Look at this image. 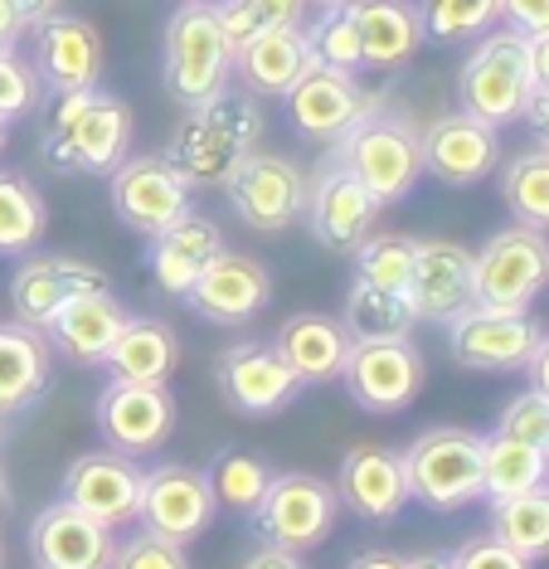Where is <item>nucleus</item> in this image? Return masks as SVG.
Here are the masks:
<instances>
[{
    "instance_id": "obj_1",
    "label": "nucleus",
    "mask_w": 549,
    "mask_h": 569,
    "mask_svg": "<svg viewBox=\"0 0 549 569\" xmlns=\"http://www.w3.org/2000/svg\"><path fill=\"white\" fill-rule=\"evenodd\" d=\"M263 108L243 88H224L200 108H186V118L166 141V161L186 176L190 190H224L229 176L243 166L248 151L263 141Z\"/></svg>"
},
{
    "instance_id": "obj_2",
    "label": "nucleus",
    "mask_w": 549,
    "mask_h": 569,
    "mask_svg": "<svg viewBox=\"0 0 549 569\" xmlns=\"http://www.w3.org/2000/svg\"><path fill=\"white\" fill-rule=\"evenodd\" d=\"M132 147V108L108 88L54 93L39 151L59 176H112Z\"/></svg>"
},
{
    "instance_id": "obj_3",
    "label": "nucleus",
    "mask_w": 549,
    "mask_h": 569,
    "mask_svg": "<svg viewBox=\"0 0 549 569\" xmlns=\"http://www.w3.org/2000/svg\"><path fill=\"white\" fill-rule=\"evenodd\" d=\"M331 161H341L379 204H399L423 180V127L379 98L350 132L331 141Z\"/></svg>"
},
{
    "instance_id": "obj_4",
    "label": "nucleus",
    "mask_w": 549,
    "mask_h": 569,
    "mask_svg": "<svg viewBox=\"0 0 549 569\" xmlns=\"http://www.w3.org/2000/svg\"><path fill=\"white\" fill-rule=\"evenodd\" d=\"M233 40L219 20L214 0H180V10L166 20L161 40V79L180 108H200L233 83Z\"/></svg>"
},
{
    "instance_id": "obj_5",
    "label": "nucleus",
    "mask_w": 549,
    "mask_h": 569,
    "mask_svg": "<svg viewBox=\"0 0 549 569\" xmlns=\"http://www.w3.org/2000/svg\"><path fill=\"white\" fill-rule=\"evenodd\" d=\"M535 98V73H530V40L516 30H487L472 40V54L462 59L457 73V102L462 112L491 122V127H511L526 122V108Z\"/></svg>"
},
{
    "instance_id": "obj_6",
    "label": "nucleus",
    "mask_w": 549,
    "mask_h": 569,
    "mask_svg": "<svg viewBox=\"0 0 549 569\" xmlns=\"http://www.w3.org/2000/svg\"><path fill=\"white\" fill-rule=\"evenodd\" d=\"M403 472H409V497L428 511H462L481 501V433L442 423V429L418 433L403 448Z\"/></svg>"
},
{
    "instance_id": "obj_7",
    "label": "nucleus",
    "mask_w": 549,
    "mask_h": 569,
    "mask_svg": "<svg viewBox=\"0 0 549 569\" xmlns=\"http://www.w3.org/2000/svg\"><path fill=\"white\" fill-rule=\"evenodd\" d=\"M336 487L317 472H272L263 501L253 507L248 526H253L258 546H282V550H317L336 530Z\"/></svg>"
},
{
    "instance_id": "obj_8",
    "label": "nucleus",
    "mask_w": 549,
    "mask_h": 569,
    "mask_svg": "<svg viewBox=\"0 0 549 569\" xmlns=\"http://www.w3.org/2000/svg\"><path fill=\"white\" fill-rule=\"evenodd\" d=\"M477 302L530 312L535 297L549 288V234L530 224H506L472 253Z\"/></svg>"
},
{
    "instance_id": "obj_9",
    "label": "nucleus",
    "mask_w": 549,
    "mask_h": 569,
    "mask_svg": "<svg viewBox=\"0 0 549 569\" xmlns=\"http://www.w3.org/2000/svg\"><path fill=\"white\" fill-rule=\"evenodd\" d=\"M307 190H311V176L292 157L258 147L229 176L224 196L243 229H253V234H282V229H292L307 214Z\"/></svg>"
},
{
    "instance_id": "obj_10",
    "label": "nucleus",
    "mask_w": 549,
    "mask_h": 569,
    "mask_svg": "<svg viewBox=\"0 0 549 569\" xmlns=\"http://www.w3.org/2000/svg\"><path fill=\"white\" fill-rule=\"evenodd\" d=\"M341 380L365 413H403L423 395L428 360L413 346V336H399V341H356L346 356Z\"/></svg>"
},
{
    "instance_id": "obj_11",
    "label": "nucleus",
    "mask_w": 549,
    "mask_h": 569,
    "mask_svg": "<svg viewBox=\"0 0 549 569\" xmlns=\"http://www.w3.org/2000/svg\"><path fill=\"white\" fill-rule=\"evenodd\" d=\"M108 196L112 214L122 219L132 234L151 239L166 224H176L186 210H194V190L186 186V176L166 161V151H147V157H127L108 176Z\"/></svg>"
},
{
    "instance_id": "obj_12",
    "label": "nucleus",
    "mask_w": 549,
    "mask_h": 569,
    "mask_svg": "<svg viewBox=\"0 0 549 569\" xmlns=\"http://www.w3.org/2000/svg\"><path fill=\"white\" fill-rule=\"evenodd\" d=\"M545 327L530 312H506V307H462L448 321V351L467 370H526Z\"/></svg>"
},
{
    "instance_id": "obj_13",
    "label": "nucleus",
    "mask_w": 549,
    "mask_h": 569,
    "mask_svg": "<svg viewBox=\"0 0 549 569\" xmlns=\"http://www.w3.org/2000/svg\"><path fill=\"white\" fill-rule=\"evenodd\" d=\"M214 385L229 409L248 413V419H268L282 413L297 395L307 390L302 375L287 366V356L272 341H239L224 346L214 360Z\"/></svg>"
},
{
    "instance_id": "obj_14",
    "label": "nucleus",
    "mask_w": 549,
    "mask_h": 569,
    "mask_svg": "<svg viewBox=\"0 0 549 569\" xmlns=\"http://www.w3.org/2000/svg\"><path fill=\"white\" fill-rule=\"evenodd\" d=\"M102 448L127 452V458H147L176 433V395L166 385H132L108 380L93 405Z\"/></svg>"
},
{
    "instance_id": "obj_15",
    "label": "nucleus",
    "mask_w": 549,
    "mask_h": 569,
    "mask_svg": "<svg viewBox=\"0 0 549 569\" xmlns=\"http://www.w3.org/2000/svg\"><path fill=\"white\" fill-rule=\"evenodd\" d=\"M379 98L385 93L360 88L356 73L311 59V69L287 88L282 108H287V122H292L307 141H336L341 132H350V127H356Z\"/></svg>"
},
{
    "instance_id": "obj_16",
    "label": "nucleus",
    "mask_w": 549,
    "mask_h": 569,
    "mask_svg": "<svg viewBox=\"0 0 549 569\" xmlns=\"http://www.w3.org/2000/svg\"><path fill=\"white\" fill-rule=\"evenodd\" d=\"M34 34V73L44 83V93H83V88L102 83L108 69V44H102L98 24L69 10H54L39 24H30Z\"/></svg>"
},
{
    "instance_id": "obj_17",
    "label": "nucleus",
    "mask_w": 549,
    "mask_h": 569,
    "mask_svg": "<svg viewBox=\"0 0 549 569\" xmlns=\"http://www.w3.org/2000/svg\"><path fill=\"white\" fill-rule=\"evenodd\" d=\"M379 210H385V204H379L370 190H365L360 180L346 171L341 161L326 157L321 171L311 176L307 214H302V219H307L311 239H317L321 249H331V253H356L360 243L375 234Z\"/></svg>"
},
{
    "instance_id": "obj_18",
    "label": "nucleus",
    "mask_w": 549,
    "mask_h": 569,
    "mask_svg": "<svg viewBox=\"0 0 549 569\" xmlns=\"http://www.w3.org/2000/svg\"><path fill=\"white\" fill-rule=\"evenodd\" d=\"M141 482H147V468L141 458H127V452L112 448H93L78 452V458L63 468V501H73L78 511H88L102 526H127L137 521L141 507Z\"/></svg>"
},
{
    "instance_id": "obj_19",
    "label": "nucleus",
    "mask_w": 549,
    "mask_h": 569,
    "mask_svg": "<svg viewBox=\"0 0 549 569\" xmlns=\"http://www.w3.org/2000/svg\"><path fill=\"white\" fill-rule=\"evenodd\" d=\"M214 511H219L214 487H209V477L200 468H186V462H161V468H147V482H141V507H137L141 530H156V536L190 546L194 536H204V530H209Z\"/></svg>"
},
{
    "instance_id": "obj_20",
    "label": "nucleus",
    "mask_w": 549,
    "mask_h": 569,
    "mask_svg": "<svg viewBox=\"0 0 549 569\" xmlns=\"http://www.w3.org/2000/svg\"><path fill=\"white\" fill-rule=\"evenodd\" d=\"M268 302H272V273L253 253L239 249H219L204 273L194 278V288L186 292V307L194 317H204L209 327H248Z\"/></svg>"
},
{
    "instance_id": "obj_21",
    "label": "nucleus",
    "mask_w": 549,
    "mask_h": 569,
    "mask_svg": "<svg viewBox=\"0 0 549 569\" xmlns=\"http://www.w3.org/2000/svg\"><path fill=\"white\" fill-rule=\"evenodd\" d=\"M501 166V127L452 108L423 127V176L442 186H477Z\"/></svg>"
},
{
    "instance_id": "obj_22",
    "label": "nucleus",
    "mask_w": 549,
    "mask_h": 569,
    "mask_svg": "<svg viewBox=\"0 0 549 569\" xmlns=\"http://www.w3.org/2000/svg\"><path fill=\"white\" fill-rule=\"evenodd\" d=\"M102 288H112V282L98 263H83V258L69 253H24L20 268L10 273V312L30 321V327H44L78 292H102Z\"/></svg>"
},
{
    "instance_id": "obj_23",
    "label": "nucleus",
    "mask_w": 549,
    "mask_h": 569,
    "mask_svg": "<svg viewBox=\"0 0 549 569\" xmlns=\"http://www.w3.org/2000/svg\"><path fill=\"white\" fill-rule=\"evenodd\" d=\"M336 501L346 511H356L360 521H395V516L409 507V472H403V452L395 448H350L341 458V468L331 477Z\"/></svg>"
},
{
    "instance_id": "obj_24",
    "label": "nucleus",
    "mask_w": 549,
    "mask_h": 569,
    "mask_svg": "<svg viewBox=\"0 0 549 569\" xmlns=\"http://www.w3.org/2000/svg\"><path fill=\"white\" fill-rule=\"evenodd\" d=\"M409 302H413L418 321H433V327H448L462 307H472L477 302L472 249H462V243H452V239H418Z\"/></svg>"
},
{
    "instance_id": "obj_25",
    "label": "nucleus",
    "mask_w": 549,
    "mask_h": 569,
    "mask_svg": "<svg viewBox=\"0 0 549 569\" xmlns=\"http://www.w3.org/2000/svg\"><path fill=\"white\" fill-rule=\"evenodd\" d=\"M117 530L78 511L73 501H49L30 521V555L39 569H108Z\"/></svg>"
},
{
    "instance_id": "obj_26",
    "label": "nucleus",
    "mask_w": 549,
    "mask_h": 569,
    "mask_svg": "<svg viewBox=\"0 0 549 569\" xmlns=\"http://www.w3.org/2000/svg\"><path fill=\"white\" fill-rule=\"evenodd\" d=\"M346 10L360 40V63L375 73L409 69L413 54L428 44L418 0H346Z\"/></svg>"
},
{
    "instance_id": "obj_27",
    "label": "nucleus",
    "mask_w": 549,
    "mask_h": 569,
    "mask_svg": "<svg viewBox=\"0 0 549 569\" xmlns=\"http://www.w3.org/2000/svg\"><path fill=\"white\" fill-rule=\"evenodd\" d=\"M224 249V229L214 224V219L186 210L176 219V224H166L161 234L147 239V268L156 278V288L166 297H180L186 302V292L194 288V278L209 268V258Z\"/></svg>"
},
{
    "instance_id": "obj_28",
    "label": "nucleus",
    "mask_w": 549,
    "mask_h": 569,
    "mask_svg": "<svg viewBox=\"0 0 549 569\" xmlns=\"http://www.w3.org/2000/svg\"><path fill=\"white\" fill-rule=\"evenodd\" d=\"M127 317L132 312L122 307V297H112V288H102V292H78L73 302H63L39 331L49 336L54 356H69L78 366H102V356L112 351Z\"/></svg>"
},
{
    "instance_id": "obj_29",
    "label": "nucleus",
    "mask_w": 549,
    "mask_h": 569,
    "mask_svg": "<svg viewBox=\"0 0 549 569\" xmlns=\"http://www.w3.org/2000/svg\"><path fill=\"white\" fill-rule=\"evenodd\" d=\"M54 385V346L30 321H0V419L30 413Z\"/></svg>"
},
{
    "instance_id": "obj_30",
    "label": "nucleus",
    "mask_w": 549,
    "mask_h": 569,
    "mask_svg": "<svg viewBox=\"0 0 549 569\" xmlns=\"http://www.w3.org/2000/svg\"><path fill=\"white\" fill-rule=\"evenodd\" d=\"M311 59L317 54L307 44V24H282V30L253 34L248 44H239L233 79L253 98H287V88L311 69Z\"/></svg>"
},
{
    "instance_id": "obj_31",
    "label": "nucleus",
    "mask_w": 549,
    "mask_h": 569,
    "mask_svg": "<svg viewBox=\"0 0 549 569\" xmlns=\"http://www.w3.org/2000/svg\"><path fill=\"white\" fill-rule=\"evenodd\" d=\"M278 351L287 356V366L302 375V385H331L341 380L346 356L356 346V336L346 331L341 317H326V312H292L278 327Z\"/></svg>"
},
{
    "instance_id": "obj_32",
    "label": "nucleus",
    "mask_w": 549,
    "mask_h": 569,
    "mask_svg": "<svg viewBox=\"0 0 549 569\" xmlns=\"http://www.w3.org/2000/svg\"><path fill=\"white\" fill-rule=\"evenodd\" d=\"M102 366H108L112 380L166 385L180 366V336L171 331V321H161V317H127V327L117 331Z\"/></svg>"
},
{
    "instance_id": "obj_33",
    "label": "nucleus",
    "mask_w": 549,
    "mask_h": 569,
    "mask_svg": "<svg viewBox=\"0 0 549 569\" xmlns=\"http://www.w3.org/2000/svg\"><path fill=\"white\" fill-rule=\"evenodd\" d=\"M535 487H549V452L496 429L481 433V497L506 501Z\"/></svg>"
},
{
    "instance_id": "obj_34",
    "label": "nucleus",
    "mask_w": 549,
    "mask_h": 569,
    "mask_svg": "<svg viewBox=\"0 0 549 569\" xmlns=\"http://www.w3.org/2000/svg\"><path fill=\"white\" fill-rule=\"evenodd\" d=\"M346 331L356 341H399V336H413L418 312L409 302V292L395 288H375V282H350L346 292Z\"/></svg>"
},
{
    "instance_id": "obj_35",
    "label": "nucleus",
    "mask_w": 549,
    "mask_h": 569,
    "mask_svg": "<svg viewBox=\"0 0 549 569\" xmlns=\"http://www.w3.org/2000/svg\"><path fill=\"white\" fill-rule=\"evenodd\" d=\"M49 229V204L39 186L20 171L0 166V258H24L44 243Z\"/></svg>"
},
{
    "instance_id": "obj_36",
    "label": "nucleus",
    "mask_w": 549,
    "mask_h": 569,
    "mask_svg": "<svg viewBox=\"0 0 549 569\" xmlns=\"http://www.w3.org/2000/svg\"><path fill=\"white\" fill-rule=\"evenodd\" d=\"M501 171V200L511 210L516 224H530V229H545L549 234V147H526L516 151Z\"/></svg>"
},
{
    "instance_id": "obj_37",
    "label": "nucleus",
    "mask_w": 549,
    "mask_h": 569,
    "mask_svg": "<svg viewBox=\"0 0 549 569\" xmlns=\"http://www.w3.org/2000/svg\"><path fill=\"white\" fill-rule=\"evenodd\" d=\"M491 536L501 546L520 550L526 560H545L549 555V487L491 501Z\"/></svg>"
},
{
    "instance_id": "obj_38",
    "label": "nucleus",
    "mask_w": 549,
    "mask_h": 569,
    "mask_svg": "<svg viewBox=\"0 0 549 569\" xmlns=\"http://www.w3.org/2000/svg\"><path fill=\"white\" fill-rule=\"evenodd\" d=\"M209 487H214V501L239 516H253V507L263 501V491L272 482V468L258 452H243V448H219L214 462L204 468Z\"/></svg>"
},
{
    "instance_id": "obj_39",
    "label": "nucleus",
    "mask_w": 549,
    "mask_h": 569,
    "mask_svg": "<svg viewBox=\"0 0 549 569\" xmlns=\"http://www.w3.org/2000/svg\"><path fill=\"white\" fill-rule=\"evenodd\" d=\"M418 16L433 44H472L477 34L496 30L501 0H418Z\"/></svg>"
},
{
    "instance_id": "obj_40",
    "label": "nucleus",
    "mask_w": 549,
    "mask_h": 569,
    "mask_svg": "<svg viewBox=\"0 0 549 569\" xmlns=\"http://www.w3.org/2000/svg\"><path fill=\"white\" fill-rule=\"evenodd\" d=\"M413 253H418V239H409V234H370L356 249V278L375 282V288L409 292Z\"/></svg>"
},
{
    "instance_id": "obj_41",
    "label": "nucleus",
    "mask_w": 549,
    "mask_h": 569,
    "mask_svg": "<svg viewBox=\"0 0 549 569\" xmlns=\"http://www.w3.org/2000/svg\"><path fill=\"white\" fill-rule=\"evenodd\" d=\"M214 10H219V20H224L233 49L248 44L253 34L307 20V0H214Z\"/></svg>"
},
{
    "instance_id": "obj_42",
    "label": "nucleus",
    "mask_w": 549,
    "mask_h": 569,
    "mask_svg": "<svg viewBox=\"0 0 549 569\" xmlns=\"http://www.w3.org/2000/svg\"><path fill=\"white\" fill-rule=\"evenodd\" d=\"M307 44L311 54L321 63H331V69H346V73H360V40H356V24H350V10L346 0L341 6H326L317 10V20L307 24Z\"/></svg>"
},
{
    "instance_id": "obj_43",
    "label": "nucleus",
    "mask_w": 549,
    "mask_h": 569,
    "mask_svg": "<svg viewBox=\"0 0 549 569\" xmlns=\"http://www.w3.org/2000/svg\"><path fill=\"white\" fill-rule=\"evenodd\" d=\"M44 102V83H39L34 63L16 54V49H0V122H20Z\"/></svg>"
},
{
    "instance_id": "obj_44",
    "label": "nucleus",
    "mask_w": 549,
    "mask_h": 569,
    "mask_svg": "<svg viewBox=\"0 0 549 569\" xmlns=\"http://www.w3.org/2000/svg\"><path fill=\"white\" fill-rule=\"evenodd\" d=\"M108 569H194L180 540H166L156 530H137V536L117 540Z\"/></svg>"
},
{
    "instance_id": "obj_45",
    "label": "nucleus",
    "mask_w": 549,
    "mask_h": 569,
    "mask_svg": "<svg viewBox=\"0 0 549 569\" xmlns=\"http://www.w3.org/2000/svg\"><path fill=\"white\" fill-rule=\"evenodd\" d=\"M496 433H511L520 443H535L549 452V395H540L530 385V390H520L511 405L501 409V419H496Z\"/></svg>"
},
{
    "instance_id": "obj_46",
    "label": "nucleus",
    "mask_w": 549,
    "mask_h": 569,
    "mask_svg": "<svg viewBox=\"0 0 549 569\" xmlns=\"http://www.w3.org/2000/svg\"><path fill=\"white\" fill-rule=\"evenodd\" d=\"M457 569H535V560H526L520 550L501 546L496 536H477L467 546H457Z\"/></svg>"
},
{
    "instance_id": "obj_47",
    "label": "nucleus",
    "mask_w": 549,
    "mask_h": 569,
    "mask_svg": "<svg viewBox=\"0 0 549 569\" xmlns=\"http://www.w3.org/2000/svg\"><path fill=\"white\" fill-rule=\"evenodd\" d=\"M501 24L535 40L549 30V0H501Z\"/></svg>"
},
{
    "instance_id": "obj_48",
    "label": "nucleus",
    "mask_w": 549,
    "mask_h": 569,
    "mask_svg": "<svg viewBox=\"0 0 549 569\" xmlns=\"http://www.w3.org/2000/svg\"><path fill=\"white\" fill-rule=\"evenodd\" d=\"M243 569H307L297 550H282V546H258L253 555L243 560Z\"/></svg>"
},
{
    "instance_id": "obj_49",
    "label": "nucleus",
    "mask_w": 549,
    "mask_h": 569,
    "mask_svg": "<svg viewBox=\"0 0 549 569\" xmlns=\"http://www.w3.org/2000/svg\"><path fill=\"white\" fill-rule=\"evenodd\" d=\"M526 122H530L535 141L549 147V88H535V98H530V108H526Z\"/></svg>"
},
{
    "instance_id": "obj_50",
    "label": "nucleus",
    "mask_w": 549,
    "mask_h": 569,
    "mask_svg": "<svg viewBox=\"0 0 549 569\" xmlns=\"http://www.w3.org/2000/svg\"><path fill=\"white\" fill-rule=\"evenodd\" d=\"M526 375H530V385H535V390L549 395V331L540 336V346H535V356H530Z\"/></svg>"
},
{
    "instance_id": "obj_51",
    "label": "nucleus",
    "mask_w": 549,
    "mask_h": 569,
    "mask_svg": "<svg viewBox=\"0 0 549 569\" xmlns=\"http://www.w3.org/2000/svg\"><path fill=\"white\" fill-rule=\"evenodd\" d=\"M530 73H535V88H549V30L530 40Z\"/></svg>"
},
{
    "instance_id": "obj_52",
    "label": "nucleus",
    "mask_w": 549,
    "mask_h": 569,
    "mask_svg": "<svg viewBox=\"0 0 549 569\" xmlns=\"http://www.w3.org/2000/svg\"><path fill=\"white\" fill-rule=\"evenodd\" d=\"M350 569H409V560L395 555V550H365V555L350 560Z\"/></svg>"
},
{
    "instance_id": "obj_53",
    "label": "nucleus",
    "mask_w": 549,
    "mask_h": 569,
    "mask_svg": "<svg viewBox=\"0 0 549 569\" xmlns=\"http://www.w3.org/2000/svg\"><path fill=\"white\" fill-rule=\"evenodd\" d=\"M10 6L20 10L24 24H39L44 16H54V10H63V0H10Z\"/></svg>"
},
{
    "instance_id": "obj_54",
    "label": "nucleus",
    "mask_w": 549,
    "mask_h": 569,
    "mask_svg": "<svg viewBox=\"0 0 549 569\" xmlns=\"http://www.w3.org/2000/svg\"><path fill=\"white\" fill-rule=\"evenodd\" d=\"M409 569H457V555H452V550H433V555H418V560H409Z\"/></svg>"
},
{
    "instance_id": "obj_55",
    "label": "nucleus",
    "mask_w": 549,
    "mask_h": 569,
    "mask_svg": "<svg viewBox=\"0 0 549 569\" xmlns=\"http://www.w3.org/2000/svg\"><path fill=\"white\" fill-rule=\"evenodd\" d=\"M10 507H16V497H10V477H6V462H0V521L10 516Z\"/></svg>"
},
{
    "instance_id": "obj_56",
    "label": "nucleus",
    "mask_w": 549,
    "mask_h": 569,
    "mask_svg": "<svg viewBox=\"0 0 549 569\" xmlns=\"http://www.w3.org/2000/svg\"><path fill=\"white\" fill-rule=\"evenodd\" d=\"M6 141H10V122H0V157H6Z\"/></svg>"
},
{
    "instance_id": "obj_57",
    "label": "nucleus",
    "mask_w": 549,
    "mask_h": 569,
    "mask_svg": "<svg viewBox=\"0 0 549 569\" xmlns=\"http://www.w3.org/2000/svg\"><path fill=\"white\" fill-rule=\"evenodd\" d=\"M307 6H317V10H326V6H341V0H307Z\"/></svg>"
},
{
    "instance_id": "obj_58",
    "label": "nucleus",
    "mask_w": 549,
    "mask_h": 569,
    "mask_svg": "<svg viewBox=\"0 0 549 569\" xmlns=\"http://www.w3.org/2000/svg\"><path fill=\"white\" fill-rule=\"evenodd\" d=\"M0 443H6V419H0Z\"/></svg>"
},
{
    "instance_id": "obj_59",
    "label": "nucleus",
    "mask_w": 549,
    "mask_h": 569,
    "mask_svg": "<svg viewBox=\"0 0 549 569\" xmlns=\"http://www.w3.org/2000/svg\"><path fill=\"white\" fill-rule=\"evenodd\" d=\"M0 569H6V546H0Z\"/></svg>"
}]
</instances>
